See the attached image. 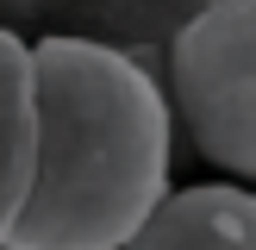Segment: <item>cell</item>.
Masks as SVG:
<instances>
[{
  "mask_svg": "<svg viewBox=\"0 0 256 250\" xmlns=\"http://www.w3.org/2000/svg\"><path fill=\"white\" fill-rule=\"evenodd\" d=\"M38 162L6 250H125L162 206L175 169V119L156 75L132 50L94 38L32 44Z\"/></svg>",
  "mask_w": 256,
  "mask_h": 250,
  "instance_id": "cell-1",
  "label": "cell"
},
{
  "mask_svg": "<svg viewBox=\"0 0 256 250\" xmlns=\"http://www.w3.org/2000/svg\"><path fill=\"white\" fill-rule=\"evenodd\" d=\"M169 119L225 175H256V0H212L175 32L162 56Z\"/></svg>",
  "mask_w": 256,
  "mask_h": 250,
  "instance_id": "cell-2",
  "label": "cell"
},
{
  "mask_svg": "<svg viewBox=\"0 0 256 250\" xmlns=\"http://www.w3.org/2000/svg\"><path fill=\"white\" fill-rule=\"evenodd\" d=\"M125 250H256V194L225 175L169 188L162 206L125 238Z\"/></svg>",
  "mask_w": 256,
  "mask_h": 250,
  "instance_id": "cell-3",
  "label": "cell"
},
{
  "mask_svg": "<svg viewBox=\"0 0 256 250\" xmlns=\"http://www.w3.org/2000/svg\"><path fill=\"white\" fill-rule=\"evenodd\" d=\"M32 162H38V75L32 44L12 25H0V244L19 225V206L32 194Z\"/></svg>",
  "mask_w": 256,
  "mask_h": 250,
  "instance_id": "cell-4",
  "label": "cell"
},
{
  "mask_svg": "<svg viewBox=\"0 0 256 250\" xmlns=\"http://www.w3.org/2000/svg\"><path fill=\"white\" fill-rule=\"evenodd\" d=\"M38 0H0V25H6V12H32Z\"/></svg>",
  "mask_w": 256,
  "mask_h": 250,
  "instance_id": "cell-5",
  "label": "cell"
},
{
  "mask_svg": "<svg viewBox=\"0 0 256 250\" xmlns=\"http://www.w3.org/2000/svg\"><path fill=\"white\" fill-rule=\"evenodd\" d=\"M0 250H6V244H0Z\"/></svg>",
  "mask_w": 256,
  "mask_h": 250,
  "instance_id": "cell-6",
  "label": "cell"
}]
</instances>
